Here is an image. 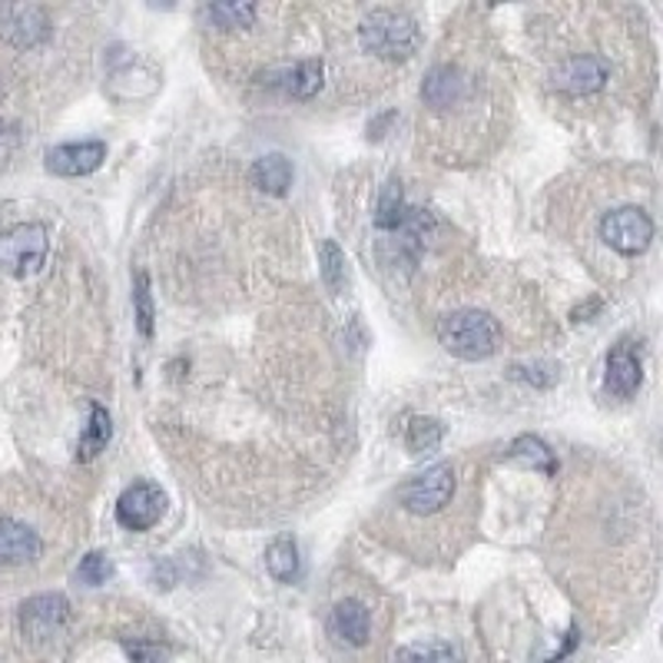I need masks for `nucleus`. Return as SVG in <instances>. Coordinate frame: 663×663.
Returning a JSON list of instances; mask_svg holds the SVG:
<instances>
[{"instance_id":"8","label":"nucleus","mask_w":663,"mask_h":663,"mask_svg":"<svg viewBox=\"0 0 663 663\" xmlns=\"http://www.w3.org/2000/svg\"><path fill=\"white\" fill-rule=\"evenodd\" d=\"M104 159H107V143H100V140H83V143H63V146L47 150L44 166H47V173H54V176L76 179V176L97 173V169L104 166Z\"/></svg>"},{"instance_id":"26","label":"nucleus","mask_w":663,"mask_h":663,"mask_svg":"<svg viewBox=\"0 0 663 663\" xmlns=\"http://www.w3.org/2000/svg\"><path fill=\"white\" fill-rule=\"evenodd\" d=\"M110 578H114V564H110V557L100 554V550H90V554L80 560V567H76V581H83L86 588H100V584H107Z\"/></svg>"},{"instance_id":"19","label":"nucleus","mask_w":663,"mask_h":663,"mask_svg":"<svg viewBox=\"0 0 663 663\" xmlns=\"http://www.w3.org/2000/svg\"><path fill=\"white\" fill-rule=\"evenodd\" d=\"M265 571L279 581V584H293L299 578V547L289 534L275 537L265 547Z\"/></svg>"},{"instance_id":"3","label":"nucleus","mask_w":663,"mask_h":663,"mask_svg":"<svg viewBox=\"0 0 663 663\" xmlns=\"http://www.w3.org/2000/svg\"><path fill=\"white\" fill-rule=\"evenodd\" d=\"M47 229L40 223H21L14 229L0 233V269L24 279L40 272V265L47 262Z\"/></svg>"},{"instance_id":"20","label":"nucleus","mask_w":663,"mask_h":663,"mask_svg":"<svg viewBox=\"0 0 663 663\" xmlns=\"http://www.w3.org/2000/svg\"><path fill=\"white\" fill-rule=\"evenodd\" d=\"M409 206H405V193H402V179L392 176L382 189H378V203H375V226L395 233L405 220Z\"/></svg>"},{"instance_id":"12","label":"nucleus","mask_w":663,"mask_h":663,"mask_svg":"<svg viewBox=\"0 0 663 663\" xmlns=\"http://www.w3.org/2000/svg\"><path fill=\"white\" fill-rule=\"evenodd\" d=\"M40 534L14 518H0V567H24L40 557Z\"/></svg>"},{"instance_id":"25","label":"nucleus","mask_w":663,"mask_h":663,"mask_svg":"<svg viewBox=\"0 0 663 663\" xmlns=\"http://www.w3.org/2000/svg\"><path fill=\"white\" fill-rule=\"evenodd\" d=\"M210 21L223 31H242V27H252L256 21V8L252 4H210Z\"/></svg>"},{"instance_id":"6","label":"nucleus","mask_w":663,"mask_h":663,"mask_svg":"<svg viewBox=\"0 0 663 663\" xmlns=\"http://www.w3.org/2000/svg\"><path fill=\"white\" fill-rule=\"evenodd\" d=\"M166 492L156 482H133L120 498H117V521L127 531H150L163 521L166 514Z\"/></svg>"},{"instance_id":"7","label":"nucleus","mask_w":663,"mask_h":663,"mask_svg":"<svg viewBox=\"0 0 663 663\" xmlns=\"http://www.w3.org/2000/svg\"><path fill=\"white\" fill-rule=\"evenodd\" d=\"M611 70L601 57L594 54H578V57H567L557 70H554V90L567 93V97H591L607 83Z\"/></svg>"},{"instance_id":"23","label":"nucleus","mask_w":663,"mask_h":663,"mask_svg":"<svg viewBox=\"0 0 663 663\" xmlns=\"http://www.w3.org/2000/svg\"><path fill=\"white\" fill-rule=\"evenodd\" d=\"M133 309H137V329L143 339L153 335L156 329V309H153V289H150V275L137 272L133 279Z\"/></svg>"},{"instance_id":"4","label":"nucleus","mask_w":663,"mask_h":663,"mask_svg":"<svg viewBox=\"0 0 663 663\" xmlns=\"http://www.w3.org/2000/svg\"><path fill=\"white\" fill-rule=\"evenodd\" d=\"M454 467L448 461L422 471V475H415L402 492H399V501L409 514H418V518H431L438 511H445L454 498Z\"/></svg>"},{"instance_id":"18","label":"nucleus","mask_w":663,"mask_h":663,"mask_svg":"<svg viewBox=\"0 0 663 663\" xmlns=\"http://www.w3.org/2000/svg\"><path fill=\"white\" fill-rule=\"evenodd\" d=\"M114 438V418L104 405L93 402L90 405V422H86V431L80 435V445H76V458L80 461H93L100 451H107Z\"/></svg>"},{"instance_id":"22","label":"nucleus","mask_w":663,"mask_h":663,"mask_svg":"<svg viewBox=\"0 0 663 663\" xmlns=\"http://www.w3.org/2000/svg\"><path fill=\"white\" fill-rule=\"evenodd\" d=\"M441 438H445V425L435 422V418L418 415V418H412V422L405 425V448H409V454H415V458L435 451V448L441 445Z\"/></svg>"},{"instance_id":"1","label":"nucleus","mask_w":663,"mask_h":663,"mask_svg":"<svg viewBox=\"0 0 663 663\" xmlns=\"http://www.w3.org/2000/svg\"><path fill=\"white\" fill-rule=\"evenodd\" d=\"M438 342L461 362H485L501 352L505 332L485 309H458L438 322Z\"/></svg>"},{"instance_id":"15","label":"nucleus","mask_w":663,"mask_h":663,"mask_svg":"<svg viewBox=\"0 0 663 663\" xmlns=\"http://www.w3.org/2000/svg\"><path fill=\"white\" fill-rule=\"evenodd\" d=\"M293 176H296V169H293V163L282 156V153L259 156L252 163V169H249L252 186L262 189V193H269V197H286L289 186H293Z\"/></svg>"},{"instance_id":"24","label":"nucleus","mask_w":663,"mask_h":663,"mask_svg":"<svg viewBox=\"0 0 663 663\" xmlns=\"http://www.w3.org/2000/svg\"><path fill=\"white\" fill-rule=\"evenodd\" d=\"M319 259H322V279L332 293H342L345 289V279H348V269H345V252L335 239H325L319 246Z\"/></svg>"},{"instance_id":"2","label":"nucleus","mask_w":663,"mask_h":663,"mask_svg":"<svg viewBox=\"0 0 663 663\" xmlns=\"http://www.w3.org/2000/svg\"><path fill=\"white\" fill-rule=\"evenodd\" d=\"M358 40L371 57L382 60H409L415 57V50L422 47V31L418 24L402 14V11H371L362 24H358Z\"/></svg>"},{"instance_id":"13","label":"nucleus","mask_w":663,"mask_h":663,"mask_svg":"<svg viewBox=\"0 0 663 663\" xmlns=\"http://www.w3.org/2000/svg\"><path fill=\"white\" fill-rule=\"evenodd\" d=\"M640 382H643V368H640L637 352L627 342L614 345L607 352V375H604L607 392L617 395V399H630V395H637Z\"/></svg>"},{"instance_id":"9","label":"nucleus","mask_w":663,"mask_h":663,"mask_svg":"<svg viewBox=\"0 0 663 663\" xmlns=\"http://www.w3.org/2000/svg\"><path fill=\"white\" fill-rule=\"evenodd\" d=\"M70 617V604L63 594H37L21 607V630L31 640H47L54 637Z\"/></svg>"},{"instance_id":"11","label":"nucleus","mask_w":663,"mask_h":663,"mask_svg":"<svg viewBox=\"0 0 663 663\" xmlns=\"http://www.w3.org/2000/svg\"><path fill=\"white\" fill-rule=\"evenodd\" d=\"M0 34L14 47H37L50 34V21L40 8H4L0 11Z\"/></svg>"},{"instance_id":"10","label":"nucleus","mask_w":663,"mask_h":663,"mask_svg":"<svg viewBox=\"0 0 663 663\" xmlns=\"http://www.w3.org/2000/svg\"><path fill=\"white\" fill-rule=\"evenodd\" d=\"M467 76L451 67V63H441V67H431L425 73V83H422V100L435 110H448V107H458L464 97H467Z\"/></svg>"},{"instance_id":"5","label":"nucleus","mask_w":663,"mask_h":663,"mask_svg":"<svg viewBox=\"0 0 663 663\" xmlns=\"http://www.w3.org/2000/svg\"><path fill=\"white\" fill-rule=\"evenodd\" d=\"M601 239L620 256H640V252H647V246L653 239V220L640 206L611 210L601 220Z\"/></svg>"},{"instance_id":"27","label":"nucleus","mask_w":663,"mask_h":663,"mask_svg":"<svg viewBox=\"0 0 663 663\" xmlns=\"http://www.w3.org/2000/svg\"><path fill=\"white\" fill-rule=\"evenodd\" d=\"M511 378H518V382H528L534 389H550L557 382V368L554 365H514L511 368Z\"/></svg>"},{"instance_id":"16","label":"nucleus","mask_w":663,"mask_h":663,"mask_svg":"<svg viewBox=\"0 0 663 663\" xmlns=\"http://www.w3.org/2000/svg\"><path fill=\"white\" fill-rule=\"evenodd\" d=\"M332 630H335L345 643L365 647V643H368V634H371L368 607L358 604V601H342V604H335V611H332Z\"/></svg>"},{"instance_id":"17","label":"nucleus","mask_w":663,"mask_h":663,"mask_svg":"<svg viewBox=\"0 0 663 663\" xmlns=\"http://www.w3.org/2000/svg\"><path fill=\"white\" fill-rule=\"evenodd\" d=\"M508 461L531 467V471H541V475H554L557 471V458H554L550 445L537 435H518L508 448Z\"/></svg>"},{"instance_id":"28","label":"nucleus","mask_w":663,"mask_h":663,"mask_svg":"<svg viewBox=\"0 0 663 663\" xmlns=\"http://www.w3.org/2000/svg\"><path fill=\"white\" fill-rule=\"evenodd\" d=\"M127 647V653H130V660L133 663H163V656H166V647H159V643H146V640H127L123 643Z\"/></svg>"},{"instance_id":"21","label":"nucleus","mask_w":663,"mask_h":663,"mask_svg":"<svg viewBox=\"0 0 663 663\" xmlns=\"http://www.w3.org/2000/svg\"><path fill=\"white\" fill-rule=\"evenodd\" d=\"M395 663H464L461 653L445 640H418L395 653Z\"/></svg>"},{"instance_id":"14","label":"nucleus","mask_w":663,"mask_h":663,"mask_svg":"<svg viewBox=\"0 0 663 663\" xmlns=\"http://www.w3.org/2000/svg\"><path fill=\"white\" fill-rule=\"evenodd\" d=\"M322 80H325V67H322L319 57H312V60L293 63L286 70H275L272 86H282L293 100H312L316 93L322 90Z\"/></svg>"}]
</instances>
